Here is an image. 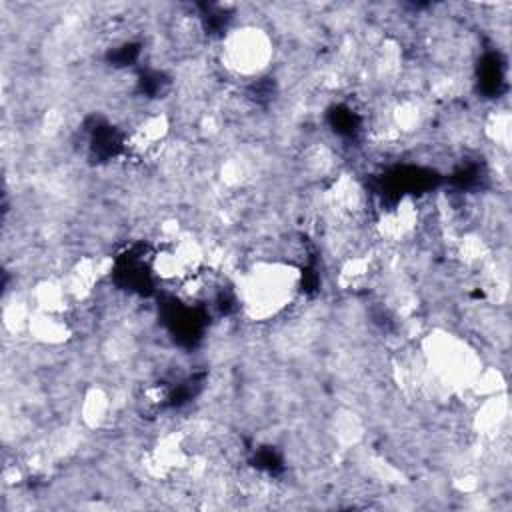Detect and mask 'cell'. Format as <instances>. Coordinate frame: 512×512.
I'll return each instance as SVG.
<instances>
[{
  "instance_id": "obj_1",
  "label": "cell",
  "mask_w": 512,
  "mask_h": 512,
  "mask_svg": "<svg viewBox=\"0 0 512 512\" xmlns=\"http://www.w3.org/2000/svg\"><path fill=\"white\" fill-rule=\"evenodd\" d=\"M298 292V272L286 262H256L240 280V296L256 318L284 310Z\"/></svg>"
},
{
  "instance_id": "obj_2",
  "label": "cell",
  "mask_w": 512,
  "mask_h": 512,
  "mask_svg": "<svg viewBox=\"0 0 512 512\" xmlns=\"http://www.w3.org/2000/svg\"><path fill=\"white\" fill-rule=\"evenodd\" d=\"M272 58V42L264 30L256 26H244L234 30L224 46L222 60L236 74H258L268 66Z\"/></svg>"
}]
</instances>
